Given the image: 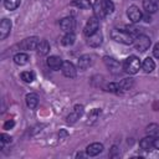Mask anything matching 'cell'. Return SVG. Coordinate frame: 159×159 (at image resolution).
<instances>
[{
    "mask_svg": "<svg viewBox=\"0 0 159 159\" xmlns=\"http://www.w3.org/2000/svg\"><path fill=\"white\" fill-rule=\"evenodd\" d=\"M98 27H99V19L96 17V16H92L87 20V22L84 25V29H83V32L88 37V36L96 34L98 31Z\"/></svg>",
    "mask_w": 159,
    "mask_h": 159,
    "instance_id": "3957f363",
    "label": "cell"
},
{
    "mask_svg": "<svg viewBox=\"0 0 159 159\" xmlns=\"http://www.w3.org/2000/svg\"><path fill=\"white\" fill-rule=\"evenodd\" d=\"M75 40H76V36H75L73 32H66V35L62 37L61 42H62V45H65V46H71V45L75 43Z\"/></svg>",
    "mask_w": 159,
    "mask_h": 159,
    "instance_id": "603a6c76",
    "label": "cell"
},
{
    "mask_svg": "<svg viewBox=\"0 0 159 159\" xmlns=\"http://www.w3.org/2000/svg\"><path fill=\"white\" fill-rule=\"evenodd\" d=\"M143 7L147 14H154L159 9V0H143Z\"/></svg>",
    "mask_w": 159,
    "mask_h": 159,
    "instance_id": "7c38bea8",
    "label": "cell"
},
{
    "mask_svg": "<svg viewBox=\"0 0 159 159\" xmlns=\"http://www.w3.org/2000/svg\"><path fill=\"white\" fill-rule=\"evenodd\" d=\"M102 150H103V145L101 143H92L86 148V153L89 157H96L99 153H102Z\"/></svg>",
    "mask_w": 159,
    "mask_h": 159,
    "instance_id": "9a60e30c",
    "label": "cell"
},
{
    "mask_svg": "<svg viewBox=\"0 0 159 159\" xmlns=\"http://www.w3.org/2000/svg\"><path fill=\"white\" fill-rule=\"evenodd\" d=\"M133 84H134V80H133V78H124V80H122V81L119 82V86H120V89H122V91H128V89H130V88L133 87Z\"/></svg>",
    "mask_w": 159,
    "mask_h": 159,
    "instance_id": "484cf974",
    "label": "cell"
},
{
    "mask_svg": "<svg viewBox=\"0 0 159 159\" xmlns=\"http://www.w3.org/2000/svg\"><path fill=\"white\" fill-rule=\"evenodd\" d=\"M153 55H154V57L159 58V42L154 45V48H153Z\"/></svg>",
    "mask_w": 159,
    "mask_h": 159,
    "instance_id": "836d02e7",
    "label": "cell"
},
{
    "mask_svg": "<svg viewBox=\"0 0 159 159\" xmlns=\"http://www.w3.org/2000/svg\"><path fill=\"white\" fill-rule=\"evenodd\" d=\"M20 2H21V0H4V6L7 10L12 11V10H16L20 6Z\"/></svg>",
    "mask_w": 159,
    "mask_h": 159,
    "instance_id": "d4e9b609",
    "label": "cell"
},
{
    "mask_svg": "<svg viewBox=\"0 0 159 159\" xmlns=\"http://www.w3.org/2000/svg\"><path fill=\"white\" fill-rule=\"evenodd\" d=\"M111 36L114 41H117L119 43H124V45H132L135 40V36L130 31L118 30V29H113L111 32Z\"/></svg>",
    "mask_w": 159,
    "mask_h": 159,
    "instance_id": "6da1fadb",
    "label": "cell"
},
{
    "mask_svg": "<svg viewBox=\"0 0 159 159\" xmlns=\"http://www.w3.org/2000/svg\"><path fill=\"white\" fill-rule=\"evenodd\" d=\"M154 148L155 149H159V137H155L154 138Z\"/></svg>",
    "mask_w": 159,
    "mask_h": 159,
    "instance_id": "e575fe53",
    "label": "cell"
},
{
    "mask_svg": "<svg viewBox=\"0 0 159 159\" xmlns=\"http://www.w3.org/2000/svg\"><path fill=\"white\" fill-rule=\"evenodd\" d=\"M99 113H101V111H99V109H97V108H96V109H93V111L89 113L88 119H91L92 122H93V120H96V119H97V117L99 116Z\"/></svg>",
    "mask_w": 159,
    "mask_h": 159,
    "instance_id": "4dcf8cb0",
    "label": "cell"
},
{
    "mask_svg": "<svg viewBox=\"0 0 159 159\" xmlns=\"http://www.w3.org/2000/svg\"><path fill=\"white\" fill-rule=\"evenodd\" d=\"M25 101H26V106L30 109H35L37 107V104H39V97H37L36 93H29V94H26Z\"/></svg>",
    "mask_w": 159,
    "mask_h": 159,
    "instance_id": "ac0fdd59",
    "label": "cell"
},
{
    "mask_svg": "<svg viewBox=\"0 0 159 159\" xmlns=\"http://www.w3.org/2000/svg\"><path fill=\"white\" fill-rule=\"evenodd\" d=\"M83 114V106L82 104H76L72 109V112L67 116V123L73 124L77 119H80V117Z\"/></svg>",
    "mask_w": 159,
    "mask_h": 159,
    "instance_id": "ba28073f",
    "label": "cell"
},
{
    "mask_svg": "<svg viewBox=\"0 0 159 159\" xmlns=\"http://www.w3.org/2000/svg\"><path fill=\"white\" fill-rule=\"evenodd\" d=\"M150 43H152L150 39H149L148 36H145V35H138V36L135 37V40H134L135 48H137L138 51H140V52L147 51V50L149 48Z\"/></svg>",
    "mask_w": 159,
    "mask_h": 159,
    "instance_id": "277c9868",
    "label": "cell"
},
{
    "mask_svg": "<svg viewBox=\"0 0 159 159\" xmlns=\"http://www.w3.org/2000/svg\"><path fill=\"white\" fill-rule=\"evenodd\" d=\"M36 50L40 55H47L50 51V43L47 42V40H40Z\"/></svg>",
    "mask_w": 159,
    "mask_h": 159,
    "instance_id": "7402d4cb",
    "label": "cell"
},
{
    "mask_svg": "<svg viewBox=\"0 0 159 159\" xmlns=\"http://www.w3.org/2000/svg\"><path fill=\"white\" fill-rule=\"evenodd\" d=\"M147 133L149 134V135H157V134H159V125L158 124H155V123H152V124H149L148 127H147Z\"/></svg>",
    "mask_w": 159,
    "mask_h": 159,
    "instance_id": "83f0119b",
    "label": "cell"
},
{
    "mask_svg": "<svg viewBox=\"0 0 159 159\" xmlns=\"http://www.w3.org/2000/svg\"><path fill=\"white\" fill-rule=\"evenodd\" d=\"M142 68H143V71H144L145 73H150V72H153L154 68H155V62L153 61V58L147 57V58L143 61V63H142Z\"/></svg>",
    "mask_w": 159,
    "mask_h": 159,
    "instance_id": "ffe728a7",
    "label": "cell"
},
{
    "mask_svg": "<svg viewBox=\"0 0 159 159\" xmlns=\"http://www.w3.org/2000/svg\"><path fill=\"white\" fill-rule=\"evenodd\" d=\"M61 71H62V73H63L66 77H68V78L76 77V73H77V70H76L75 65H73L72 62H70V61H63V63H62V66H61Z\"/></svg>",
    "mask_w": 159,
    "mask_h": 159,
    "instance_id": "52a82bcc",
    "label": "cell"
},
{
    "mask_svg": "<svg viewBox=\"0 0 159 159\" xmlns=\"http://www.w3.org/2000/svg\"><path fill=\"white\" fill-rule=\"evenodd\" d=\"M14 124H15V122L12 119H10V120H7V122L4 123V129H10V128L14 127Z\"/></svg>",
    "mask_w": 159,
    "mask_h": 159,
    "instance_id": "d6a6232c",
    "label": "cell"
},
{
    "mask_svg": "<svg viewBox=\"0 0 159 159\" xmlns=\"http://www.w3.org/2000/svg\"><path fill=\"white\" fill-rule=\"evenodd\" d=\"M103 61H104V63H106V66L113 72V73H117V72H119V68H120V63L117 61V60H114V58H112V57H108V56H106L104 58H103Z\"/></svg>",
    "mask_w": 159,
    "mask_h": 159,
    "instance_id": "5bb4252c",
    "label": "cell"
},
{
    "mask_svg": "<svg viewBox=\"0 0 159 159\" xmlns=\"http://www.w3.org/2000/svg\"><path fill=\"white\" fill-rule=\"evenodd\" d=\"M62 63H63V61H62V58L58 57V56H50V57L47 58V66H48L51 70H53V71L60 70L61 66H62Z\"/></svg>",
    "mask_w": 159,
    "mask_h": 159,
    "instance_id": "4fadbf2b",
    "label": "cell"
},
{
    "mask_svg": "<svg viewBox=\"0 0 159 159\" xmlns=\"http://www.w3.org/2000/svg\"><path fill=\"white\" fill-rule=\"evenodd\" d=\"M14 62L16 63V65H19V66H24V65H26L27 62H29V56H27V53H24V52H20V53H16L15 56H14Z\"/></svg>",
    "mask_w": 159,
    "mask_h": 159,
    "instance_id": "44dd1931",
    "label": "cell"
},
{
    "mask_svg": "<svg viewBox=\"0 0 159 159\" xmlns=\"http://www.w3.org/2000/svg\"><path fill=\"white\" fill-rule=\"evenodd\" d=\"M139 145H140V148L144 149V150H152V149L154 148V138H153L152 135L145 137V138H143V139L139 142Z\"/></svg>",
    "mask_w": 159,
    "mask_h": 159,
    "instance_id": "d6986e66",
    "label": "cell"
},
{
    "mask_svg": "<svg viewBox=\"0 0 159 159\" xmlns=\"http://www.w3.org/2000/svg\"><path fill=\"white\" fill-rule=\"evenodd\" d=\"M140 67H142V63L137 56H129L123 62V70H124V72H127L129 75L137 73Z\"/></svg>",
    "mask_w": 159,
    "mask_h": 159,
    "instance_id": "7a4b0ae2",
    "label": "cell"
},
{
    "mask_svg": "<svg viewBox=\"0 0 159 159\" xmlns=\"http://www.w3.org/2000/svg\"><path fill=\"white\" fill-rule=\"evenodd\" d=\"M75 25H76V22H75V20H73V17H70V16L63 17V19L60 21V27H61L65 32H73Z\"/></svg>",
    "mask_w": 159,
    "mask_h": 159,
    "instance_id": "9c48e42d",
    "label": "cell"
},
{
    "mask_svg": "<svg viewBox=\"0 0 159 159\" xmlns=\"http://www.w3.org/2000/svg\"><path fill=\"white\" fill-rule=\"evenodd\" d=\"M93 12H94V16L98 19H102L107 15L104 11V0H96L93 2Z\"/></svg>",
    "mask_w": 159,
    "mask_h": 159,
    "instance_id": "8fae6325",
    "label": "cell"
},
{
    "mask_svg": "<svg viewBox=\"0 0 159 159\" xmlns=\"http://www.w3.org/2000/svg\"><path fill=\"white\" fill-rule=\"evenodd\" d=\"M102 34L99 32V31H97L96 34H93V35H91V36H88V40H87V43L89 45V46H92V47H97V46H99L101 43H102Z\"/></svg>",
    "mask_w": 159,
    "mask_h": 159,
    "instance_id": "e0dca14e",
    "label": "cell"
},
{
    "mask_svg": "<svg viewBox=\"0 0 159 159\" xmlns=\"http://www.w3.org/2000/svg\"><path fill=\"white\" fill-rule=\"evenodd\" d=\"M39 42H40V40H39L36 36H31V37L24 39V40L21 41L20 48H22V50H36Z\"/></svg>",
    "mask_w": 159,
    "mask_h": 159,
    "instance_id": "8992f818",
    "label": "cell"
},
{
    "mask_svg": "<svg viewBox=\"0 0 159 159\" xmlns=\"http://www.w3.org/2000/svg\"><path fill=\"white\" fill-rule=\"evenodd\" d=\"M0 142H1V145H4V143H9V142H11V137L10 135H6V134H1L0 135Z\"/></svg>",
    "mask_w": 159,
    "mask_h": 159,
    "instance_id": "1f68e13d",
    "label": "cell"
},
{
    "mask_svg": "<svg viewBox=\"0 0 159 159\" xmlns=\"http://www.w3.org/2000/svg\"><path fill=\"white\" fill-rule=\"evenodd\" d=\"M106 88H107V91H109V92H114V93H119V92H122L119 83H108Z\"/></svg>",
    "mask_w": 159,
    "mask_h": 159,
    "instance_id": "f1b7e54d",
    "label": "cell"
},
{
    "mask_svg": "<svg viewBox=\"0 0 159 159\" xmlns=\"http://www.w3.org/2000/svg\"><path fill=\"white\" fill-rule=\"evenodd\" d=\"M71 5L72 6H76L78 9H83V10H87V9H89L92 6L91 2H89V0H73L71 2Z\"/></svg>",
    "mask_w": 159,
    "mask_h": 159,
    "instance_id": "cb8c5ba5",
    "label": "cell"
},
{
    "mask_svg": "<svg viewBox=\"0 0 159 159\" xmlns=\"http://www.w3.org/2000/svg\"><path fill=\"white\" fill-rule=\"evenodd\" d=\"M114 10V4L112 2V0H104V11L106 14H112Z\"/></svg>",
    "mask_w": 159,
    "mask_h": 159,
    "instance_id": "f546056e",
    "label": "cell"
},
{
    "mask_svg": "<svg viewBox=\"0 0 159 159\" xmlns=\"http://www.w3.org/2000/svg\"><path fill=\"white\" fill-rule=\"evenodd\" d=\"M11 31V21L9 19H2L0 22V39L5 40Z\"/></svg>",
    "mask_w": 159,
    "mask_h": 159,
    "instance_id": "30bf717a",
    "label": "cell"
},
{
    "mask_svg": "<svg viewBox=\"0 0 159 159\" xmlns=\"http://www.w3.org/2000/svg\"><path fill=\"white\" fill-rule=\"evenodd\" d=\"M127 15L129 17V20L132 22H139L142 19H143V14L142 11L139 10V7H137L135 5H132L127 9Z\"/></svg>",
    "mask_w": 159,
    "mask_h": 159,
    "instance_id": "5b68a950",
    "label": "cell"
},
{
    "mask_svg": "<svg viewBox=\"0 0 159 159\" xmlns=\"http://www.w3.org/2000/svg\"><path fill=\"white\" fill-rule=\"evenodd\" d=\"M91 65H92V57L89 55H82L77 61V66L80 70H87Z\"/></svg>",
    "mask_w": 159,
    "mask_h": 159,
    "instance_id": "2e32d148",
    "label": "cell"
},
{
    "mask_svg": "<svg viewBox=\"0 0 159 159\" xmlns=\"http://www.w3.org/2000/svg\"><path fill=\"white\" fill-rule=\"evenodd\" d=\"M21 80L26 83H31L34 80H35V75L34 72H30V71H25L21 73Z\"/></svg>",
    "mask_w": 159,
    "mask_h": 159,
    "instance_id": "4316f807",
    "label": "cell"
}]
</instances>
